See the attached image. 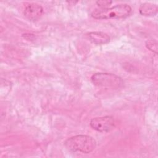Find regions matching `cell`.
Instances as JSON below:
<instances>
[{
	"label": "cell",
	"instance_id": "1",
	"mask_svg": "<svg viewBox=\"0 0 158 158\" xmlns=\"http://www.w3.org/2000/svg\"><path fill=\"white\" fill-rule=\"evenodd\" d=\"M64 145L70 151L88 154L95 149L96 142L90 136L78 135L68 138L65 141Z\"/></svg>",
	"mask_w": 158,
	"mask_h": 158
},
{
	"label": "cell",
	"instance_id": "2",
	"mask_svg": "<svg viewBox=\"0 0 158 158\" xmlns=\"http://www.w3.org/2000/svg\"><path fill=\"white\" fill-rule=\"evenodd\" d=\"M132 12L131 7L127 4H117L112 7L95 9L91 16L96 19H123L129 16Z\"/></svg>",
	"mask_w": 158,
	"mask_h": 158
},
{
	"label": "cell",
	"instance_id": "3",
	"mask_svg": "<svg viewBox=\"0 0 158 158\" xmlns=\"http://www.w3.org/2000/svg\"><path fill=\"white\" fill-rule=\"evenodd\" d=\"M93 84L98 87L118 89L122 86V79L113 73H97L91 77Z\"/></svg>",
	"mask_w": 158,
	"mask_h": 158
},
{
	"label": "cell",
	"instance_id": "4",
	"mask_svg": "<svg viewBox=\"0 0 158 158\" xmlns=\"http://www.w3.org/2000/svg\"><path fill=\"white\" fill-rule=\"evenodd\" d=\"M91 127L99 132H108L115 127V121L111 116L95 117L90 121Z\"/></svg>",
	"mask_w": 158,
	"mask_h": 158
},
{
	"label": "cell",
	"instance_id": "5",
	"mask_svg": "<svg viewBox=\"0 0 158 158\" xmlns=\"http://www.w3.org/2000/svg\"><path fill=\"white\" fill-rule=\"evenodd\" d=\"M43 12V9L37 3L28 4L25 8L24 15L30 20H36L38 19Z\"/></svg>",
	"mask_w": 158,
	"mask_h": 158
},
{
	"label": "cell",
	"instance_id": "6",
	"mask_svg": "<svg viewBox=\"0 0 158 158\" xmlns=\"http://www.w3.org/2000/svg\"><path fill=\"white\" fill-rule=\"evenodd\" d=\"M88 37L89 40L96 44H104L110 41L109 36L104 32H90L88 33Z\"/></svg>",
	"mask_w": 158,
	"mask_h": 158
},
{
	"label": "cell",
	"instance_id": "7",
	"mask_svg": "<svg viewBox=\"0 0 158 158\" xmlns=\"http://www.w3.org/2000/svg\"><path fill=\"white\" fill-rule=\"evenodd\" d=\"M157 6L149 2L143 4L139 7V13L145 16L155 15L157 13Z\"/></svg>",
	"mask_w": 158,
	"mask_h": 158
},
{
	"label": "cell",
	"instance_id": "8",
	"mask_svg": "<svg viewBox=\"0 0 158 158\" xmlns=\"http://www.w3.org/2000/svg\"><path fill=\"white\" fill-rule=\"evenodd\" d=\"M146 47L156 54H157V43L154 40H149L146 42Z\"/></svg>",
	"mask_w": 158,
	"mask_h": 158
},
{
	"label": "cell",
	"instance_id": "9",
	"mask_svg": "<svg viewBox=\"0 0 158 158\" xmlns=\"http://www.w3.org/2000/svg\"><path fill=\"white\" fill-rule=\"evenodd\" d=\"M112 2L110 1H106V0H100L96 1V4L101 8H107V6L111 4Z\"/></svg>",
	"mask_w": 158,
	"mask_h": 158
}]
</instances>
